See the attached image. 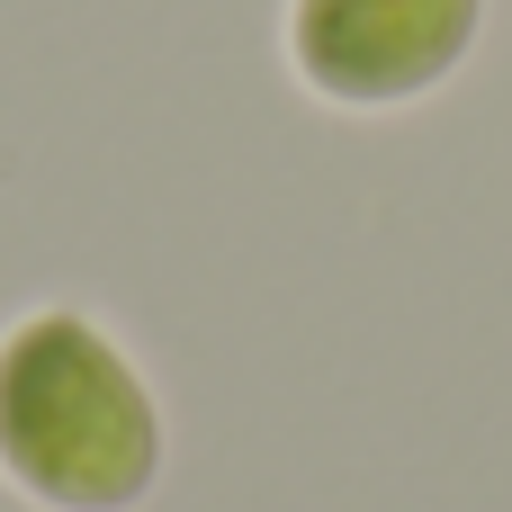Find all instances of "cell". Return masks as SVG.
<instances>
[{
    "instance_id": "obj_1",
    "label": "cell",
    "mask_w": 512,
    "mask_h": 512,
    "mask_svg": "<svg viewBox=\"0 0 512 512\" xmlns=\"http://www.w3.org/2000/svg\"><path fill=\"white\" fill-rule=\"evenodd\" d=\"M162 468L144 369L72 306L0 333V477L54 512H126Z\"/></svg>"
},
{
    "instance_id": "obj_2",
    "label": "cell",
    "mask_w": 512,
    "mask_h": 512,
    "mask_svg": "<svg viewBox=\"0 0 512 512\" xmlns=\"http://www.w3.org/2000/svg\"><path fill=\"white\" fill-rule=\"evenodd\" d=\"M486 0H288V63L333 108H405L477 45Z\"/></svg>"
}]
</instances>
